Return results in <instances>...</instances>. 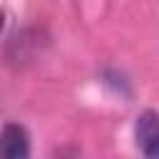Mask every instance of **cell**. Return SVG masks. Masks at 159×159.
Instances as JSON below:
<instances>
[{"instance_id": "1", "label": "cell", "mask_w": 159, "mask_h": 159, "mask_svg": "<svg viewBox=\"0 0 159 159\" xmlns=\"http://www.w3.org/2000/svg\"><path fill=\"white\" fill-rule=\"evenodd\" d=\"M30 154V137L22 124H5L0 129V159H25Z\"/></svg>"}, {"instance_id": "2", "label": "cell", "mask_w": 159, "mask_h": 159, "mask_svg": "<svg viewBox=\"0 0 159 159\" xmlns=\"http://www.w3.org/2000/svg\"><path fill=\"white\" fill-rule=\"evenodd\" d=\"M137 144L144 152V157H157L159 152V127H157V112L147 109L137 117Z\"/></svg>"}, {"instance_id": "3", "label": "cell", "mask_w": 159, "mask_h": 159, "mask_svg": "<svg viewBox=\"0 0 159 159\" xmlns=\"http://www.w3.org/2000/svg\"><path fill=\"white\" fill-rule=\"evenodd\" d=\"M2 25H5V15L0 12V30H2Z\"/></svg>"}]
</instances>
